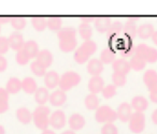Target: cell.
Segmentation results:
<instances>
[{
    "mask_svg": "<svg viewBox=\"0 0 157 134\" xmlns=\"http://www.w3.org/2000/svg\"><path fill=\"white\" fill-rule=\"evenodd\" d=\"M97 50V44L94 41H84L82 45L75 50L74 53V60L80 65H83L90 59L93 54H95Z\"/></svg>",
    "mask_w": 157,
    "mask_h": 134,
    "instance_id": "obj_1",
    "label": "cell"
},
{
    "mask_svg": "<svg viewBox=\"0 0 157 134\" xmlns=\"http://www.w3.org/2000/svg\"><path fill=\"white\" fill-rule=\"evenodd\" d=\"M50 107H48L45 105H40L39 107L36 108L33 114V122H35L36 127L38 129L42 130V131L48 129V125H50Z\"/></svg>",
    "mask_w": 157,
    "mask_h": 134,
    "instance_id": "obj_2",
    "label": "cell"
},
{
    "mask_svg": "<svg viewBox=\"0 0 157 134\" xmlns=\"http://www.w3.org/2000/svg\"><path fill=\"white\" fill-rule=\"evenodd\" d=\"M81 83V76L80 74H78L76 72L70 71L66 72L60 76L59 80V88L63 91H69L70 89H72L73 87L78 86Z\"/></svg>",
    "mask_w": 157,
    "mask_h": 134,
    "instance_id": "obj_3",
    "label": "cell"
},
{
    "mask_svg": "<svg viewBox=\"0 0 157 134\" xmlns=\"http://www.w3.org/2000/svg\"><path fill=\"white\" fill-rule=\"evenodd\" d=\"M135 55L141 57L146 63H154L157 61V50L145 43H141L136 46Z\"/></svg>",
    "mask_w": 157,
    "mask_h": 134,
    "instance_id": "obj_4",
    "label": "cell"
},
{
    "mask_svg": "<svg viewBox=\"0 0 157 134\" xmlns=\"http://www.w3.org/2000/svg\"><path fill=\"white\" fill-rule=\"evenodd\" d=\"M95 117H96V120L100 123H113L116 119H118L115 110L108 105L98 107Z\"/></svg>",
    "mask_w": 157,
    "mask_h": 134,
    "instance_id": "obj_5",
    "label": "cell"
},
{
    "mask_svg": "<svg viewBox=\"0 0 157 134\" xmlns=\"http://www.w3.org/2000/svg\"><path fill=\"white\" fill-rule=\"evenodd\" d=\"M129 130L135 134H140L145 129V116L143 113H132L129 119Z\"/></svg>",
    "mask_w": 157,
    "mask_h": 134,
    "instance_id": "obj_6",
    "label": "cell"
},
{
    "mask_svg": "<svg viewBox=\"0 0 157 134\" xmlns=\"http://www.w3.org/2000/svg\"><path fill=\"white\" fill-rule=\"evenodd\" d=\"M66 115L63 110H55L50 116V125L56 130L63 129L66 125Z\"/></svg>",
    "mask_w": 157,
    "mask_h": 134,
    "instance_id": "obj_7",
    "label": "cell"
},
{
    "mask_svg": "<svg viewBox=\"0 0 157 134\" xmlns=\"http://www.w3.org/2000/svg\"><path fill=\"white\" fill-rule=\"evenodd\" d=\"M116 114H117V118L120 119L123 122H128L129 119H130L131 115H132V107L129 103L127 102H123L118 105L117 110H116Z\"/></svg>",
    "mask_w": 157,
    "mask_h": 134,
    "instance_id": "obj_8",
    "label": "cell"
},
{
    "mask_svg": "<svg viewBox=\"0 0 157 134\" xmlns=\"http://www.w3.org/2000/svg\"><path fill=\"white\" fill-rule=\"evenodd\" d=\"M143 82L145 84L148 91H152L157 88V71L154 69H150L144 73Z\"/></svg>",
    "mask_w": 157,
    "mask_h": 134,
    "instance_id": "obj_9",
    "label": "cell"
},
{
    "mask_svg": "<svg viewBox=\"0 0 157 134\" xmlns=\"http://www.w3.org/2000/svg\"><path fill=\"white\" fill-rule=\"evenodd\" d=\"M9 43H10V48H12L15 52H18L21 50L23 47H24V37H23L22 33H20L18 31H15V32L11 33L9 38Z\"/></svg>",
    "mask_w": 157,
    "mask_h": 134,
    "instance_id": "obj_10",
    "label": "cell"
},
{
    "mask_svg": "<svg viewBox=\"0 0 157 134\" xmlns=\"http://www.w3.org/2000/svg\"><path fill=\"white\" fill-rule=\"evenodd\" d=\"M105 88V80L101 76H92L88 83V90L93 95H97L99 92H102Z\"/></svg>",
    "mask_w": 157,
    "mask_h": 134,
    "instance_id": "obj_11",
    "label": "cell"
},
{
    "mask_svg": "<svg viewBox=\"0 0 157 134\" xmlns=\"http://www.w3.org/2000/svg\"><path fill=\"white\" fill-rule=\"evenodd\" d=\"M112 68H113L114 72H116V73L124 74V75H127V74H128L129 72H130V70H131L129 61L126 60V59H124V58L116 59V60L112 63Z\"/></svg>",
    "mask_w": 157,
    "mask_h": 134,
    "instance_id": "obj_12",
    "label": "cell"
},
{
    "mask_svg": "<svg viewBox=\"0 0 157 134\" xmlns=\"http://www.w3.org/2000/svg\"><path fill=\"white\" fill-rule=\"evenodd\" d=\"M48 101L51 102V105L58 107V106H61L63 104H65V102L67 101V95L63 90H55L50 95V100Z\"/></svg>",
    "mask_w": 157,
    "mask_h": 134,
    "instance_id": "obj_13",
    "label": "cell"
},
{
    "mask_svg": "<svg viewBox=\"0 0 157 134\" xmlns=\"http://www.w3.org/2000/svg\"><path fill=\"white\" fill-rule=\"evenodd\" d=\"M130 105H131V107H132V110H135V112L143 113L144 110H147L148 102H147V100L144 97H142V95H136V97H133L132 100H131Z\"/></svg>",
    "mask_w": 157,
    "mask_h": 134,
    "instance_id": "obj_14",
    "label": "cell"
},
{
    "mask_svg": "<svg viewBox=\"0 0 157 134\" xmlns=\"http://www.w3.org/2000/svg\"><path fill=\"white\" fill-rule=\"evenodd\" d=\"M37 61L43 68L48 69L52 65L53 63V55L48 50H42L37 56Z\"/></svg>",
    "mask_w": 157,
    "mask_h": 134,
    "instance_id": "obj_15",
    "label": "cell"
},
{
    "mask_svg": "<svg viewBox=\"0 0 157 134\" xmlns=\"http://www.w3.org/2000/svg\"><path fill=\"white\" fill-rule=\"evenodd\" d=\"M154 32H155L154 26H153L152 24H150V23H145V24H142L138 27L137 35L140 39L147 40V39H150V38H152Z\"/></svg>",
    "mask_w": 157,
    "mask_h": 134,
    "instance_id": "obj_16",
    "label": "cell"
},
{
    "mask_svg": "<svg viewBox=\"0 0 157 134\" xmlns=\"http://www.w3.org/2000/svg\"><path fill=\"white\" fill-rule=\"evenodd\" d=\"M87 71L92 76H100L103 71V63L100 59H92L87 65Z\"/></svg>",
    "mask_w": 157,
    "mask_h": 134,
    "instance_id": "obj_17",
    "label": "cell"
},
{
    "mask_svg": "<svg viewBox=\"0 0 157 134\" xmlns=\"http://www.w3.org/2000/svg\"><path fill=\"white\" fill-rule=\"evenodd\" d=\"M59 75L57 74V72L55 71H50L46 72L45 76H44V83L48 89H55L57 86H59Z\"/></svg>",
    "mask_w": 157,
    "mask_h": 134,
    "instance_id": "obj_18",
    "label": "cell"
},
{
    "mask_svg": "<svg viewBox=\"0 0 157 134\" xmlns=\"http://www.w3.org/2000/svg\"><path fill=\"white\" fill-rule=\"evenodd\" d=\"M111 25L112 23L109 17L99 16V17H96V20H95V28L100 33H107L109 31Z\"/></svg>",
    "mask_w": 157,
    "mask_h": 134,
    "instance_id": "obj_19",
    "label": "cell"
},
{
    "mask_svg": "<svg viewBox=\"0 0 157 134\" xmlns=\"http://www.w3.org/2000/svg\"><path fill=\"white\" fill-rule=\"evenodd\" d=\"M69 125L72 131H78L81 130L85 125V119L82 115L80 114H73L69 119Z\"/></svg>",
    "mask_w": 157,
    "mask_h": 134,
    "instance_id": "obj_20",
    "label": "cell"
},
{
    "mask_svg": "<svg viewBox=\"0 0 157 134\" xmlns=\"http://www.w3.org/2000/svg\"><path fill=\"white\" fill-rule=\"evenodd\" d=\"M123 32L126 37H128L129 39H135L137 37L138 32V27L136 25V22L133 20H128L126 22V24L124 25V29H123Z\"/></svg>",
    "mask_w": 157,
    "mask_h": 134,
    "instance_id": "obj_21",
    "label": "cell"
},
{
    "mask_svg": "<svg viewBox=\"0 0 157 134\" xmlns=\"http://www.w3.org/2000/svg\"><path fill=\"white\" fill-rule=\"evenodd\" d=\"M16 117H17L18 121L22 122L23 125H28L31 120H33V114L26 107H20L16 110Z\"/></svg>",
    "mask_w": 157,
    "mask_h": 134,
    "instance_id": "obj_22",
    "label": "cell"
},
{
    "mask_svg": "<svg viewBox=\"0 0 157 134\" xmlns=\"http://www.w3.org/2000/svg\"><path fill=\"white\" fill-rule=\"evenodd\" d=\"M22 89L26 93H36V91L38 90V85L37 82L33 80V77H26L22 80Z\"/></svg>",
    "mask_w": 157,
    "mask_h": 134,
    "instance_id": "obj_23",
    "label": "cell"
},
{
    "mask_svg": "<svg viewBox=\"0 0 157 134\" xmlns=\"http://www.w3.org/2000/svg\"><path fill=\"white\" fill-rule=\"evenodd\" d=\"M7 91L12 95H16L22 90V80L17 77H11L7 83Z\"/></svg>",
    "mask_w": 157,
    "mask_h": 134,
    "instance_id": "obj_24",
    "label": "cell"
},
{
    "mask_svg": "<svg viewBox=\"0 0 157 134\" xmlns=\"http://www.w3.org/2000/svg\"><path fill=\"white\" fill-rule=\"evenodd\" d=\"M35 99L39 105H44L46 102L50 100V93H48V89L44 88V87H40L35 93Z\"/></svg>",
    "mask_w": 157,
    "mask_h": 134,
    "instance_id": "obj_25",
    "label": "cell"
},
{
    "mask_svg": "<svg viewBox=\"0 0 157 134\" xmlns=\"http://www.w3.org/2000/svg\"><path fill=\"white\" fill-rule=\"evenodd\" d=\"M23 50H24L25 52L29 55V57H30V58H37L38 54L40 53L38 43L36 41H31V40H30V41L25 42Z\"/></svg>",
    "mask_w": 157,
    "mask_h": 134,
    "instance_id": "obj_26",
    "label": "cell"
},
{
    "mask_svg": "<svg viewBox=\"0 0 157 134\" xmlns=\"http://www.w3.org/2000/svg\"><path fill=\"white\" fill-rule=\"evenodd\" d=\"M76 38H72V39H67V40H61L59 41V48L65 53H70L72 50H75L76 47Z\"/></svg>",
    "mask_w": 157,
    "mask_h": 134,
    "instance_id": "obj_27",
    "label": "cell"
},
{
    "mask_svg": "<svg viewBox=\"0 0 157 134\" xmlns=\"http://www.w3.org/2000/svg\"><path fill=\"white\" fill-rule=\"evenodd\" d=\"M57 37H58L59 41L75 38L76 37V29L73 28V27H65V28H61L60 30L57 32Z\"/></svg>",
    "mask_w": 157,
    "mask_h": 134,
    "instance_id": "obj_28",
    "label": "cell"
},
{
    "mask_svg": "<svg viewBox=\"0 0 157 134\" xmlns=\"http://www.w3.org/2000/svg\"><path fill=\"white\" fill-rule=\"evenodd\" d=\"M78 33H80L82 39H84V41H90L93 35L92 26L90 24H86V23H82L78 26Z\"/></svg>",
    "mask_w": 157,
    "mask_h": 134,
    "instance_id": "obj_29",
    "label": "cell"
},
{
    "mask_svg": "<svg viewBox=\"0 0 157 134\" xmlns=\"http://www.w3.org/2000/svg\"><path fill=\"white\" fill-rule=\"evenodd\" d=\"M129 63H130L131 69L135 70V71H138V72L142 71L146 65L145 60H143L141 57L137 56V55H133V56L131 57L130 60H129Z\"/></svg>",
    "mask_w": 157,
    "mask_h": 134,
    "instance_id": "obj_30",
    "label": "cell"
},
{
    "mask_svg": "<svg viewBox=\"0 0 157 134\" xmlns=\"http://www.w3.org/2000/svg\"><path fill=\"white\" fill-rule=\"evenodd\" d=\"M99 103H100L99 98L97 97V95H93V93H90L84 100V104L87 110H98Z\"/></svg>",
    "mask_w": 157,
    "mask_h": 134,
    "instance_id": "obj_31",
    "label": "cell"
},
{
    "mask_svg": "<svg viewBox=\"0 0 157 134\" xmlns=\"http://www.w3.org/2000/svg\"><path fill=\"white\" fill-rule=\"evenodd\" d=\"M123 29H124V25H123L121 22L112 23L109 31L107 32L108 39H112V38H114V37H117V35L123 31Z\"/></svg>",
    "mask_w": 157,
    "mask_h": 134,
    "instance_id": "obj_32",
    "label": "cell"
},
{
    "mask_svg": "<svg viewBox=\"0 0 157 134\" xmlns=\"http://www.w3.org/2000/svg\"><path fill=\"white\" fill-rule=\"evenodd\" d=\"M31 24L37 31H43L45 30V28H48V20L42 16H35L31 20Z\"/></svg>",
    "mask_w": 157,
    "mask_h": 134,
    "instance_id": "obj_33",
    "label": "cell"
},
{
    "mask_svg": "<svg viewBox=\"0 0 157 134\" xmlns=\"http://www.w3.org/2000/svg\"><path fill=\"white\" fill-rule=\"evenodd\" d=\"M61 27H63V20L58 16H52L48 20V28L50 30L58 32Z\"/></svg>",
    "mask_w": 157,
    "mask_h": 134,
    "instance_id": "obj_34",
    "label": "cell"
},
{
    "mask_svg": "<svg viewBox=\"0 0 157 134\" xmlns=\"http://www.w3.org/2000/svg\"><path fill=\"white\" fill-rule=\"evenodd\" d=\"M100 60L102 63H113L115 59V53L111 48H105L100 54Z\"/></svg>",
    "mask_w": 157,
    "mask_h": 134,
    "instance_id": "obj_35",
    "label": "cell"
},
{
    "mask_svg": "<svg viewBox=\"0 0 157 134\" xmlns=\"http://www.w3.org/2000/svg\"><path fill=\"white\" fill-rule=\"evenodd\" d=\"M30 70L35 75L40 76V77H41V76H45V74H46V69L42 67L37 60L33 61V62L30 63Z\"/></svg>",
    "mask_w": 157,
    "mask_h": 134,
    "instance_id": "obj_36",
    "label": "cell"
},
{
    "mask_svg": "<svg viewBox=\"0 0 157 134\" xmlns=\"http://www.w3.org/2000/svg\"><path fill=\"white\" fill-rule=\"evenodd\" d=\"M112 82H113V85H115L116 87H123L127 83V75L114 72L112 74Z\"/></svg>",
    "mask_w": 157,
    "mask_h": 134,
    "instance_id": "obj_37",
    "label": "cell"
},
{
    "mask_svg": "<svg viewBox=\"0 0 157 134\" xmlns=\"http://www.w3.org/2000/svg\"><path fill=\"white\" fill-rule=\"evenodd\" d=\"M11 25L15 30H23L26 27V20L22 16H13Z\"/></svg>",
    "mask_w": 157,
    "mask_h": 134,
    "instance_id": "obj_38",
    "label": "cell"
},
{
    "mask_svg": "<svg viewBox=\"0 0 157 134\" xmlns=\"http://www.w3.org/2000/svg\"><path fill=\"white\" fill-rule=\"evenodd\" d=\"M30 57H29V55L27 54L26 52H25L24 50H18L17 53H16V62L18 63L20 65H27V63L30 61Z\"/></svg>",
    "mask_w": 157,
    "mask_h": 134,
    "instance_id": "obj_39",
    "label": "cell"
},
{
    "mask_svg": "<svg viewBox=\"0 0 157 134\" xmlns=\"http://www.w3.org/2000/svg\"><path fill=\"white\" fill-rule=\"evenodd\" d=\"M115 95H116V86L115 85L110 84V85L105 86V88H103V90H102L103 98H105V99H111V98H113Z\"/></svg>",
    "mask_w": 157,
    "mask_h": 134,
    "instance_id": "obj_40",
    "label": "cell"
},
{
    "mask_svg": "<svg viewBox=\"0 0 157 134\" xmlns=\"http://www.w3.org/2000/svg\"><path fill=\"white\" fill-rule=\"evenodd\" d=\"M101 134H118V130L113 123H105L101 129Z\"/></svg>",
    "mask_w": 157,
    "mask_h": 134,
    "instance_id": "obj_41",
    "label": "cell"
},
{
    "mask_svg": "<svg viewBox=\"0 0 157 134\" xmlns=\"http://www.w3.org/2000/svg\"><path fill=\"white\" fill-rule=\"evenodd\" d=\"M10 50L9 39L6 37H0V55H5Z\"/></svg>",
    "mask_w": 157,
    "mask_h": 134,
    "instance_id": "obj_42",
    "label": "cell"
},
{
    "mask_svg": "<svg viewBox=\"0 0 157 134\" xmlns=\"http://www.w3.org/2000/svg\"><path fill=\"white\" fill-rule=\"evenodd\" d=\"M8 68V61L2 55H0V72L6 71Z\"/></svg>",
    "mask_w": 157,
    "mask_h": 134,
    "instance_id": "obj_43",
    "label": "cell"
},
{
    "mask_svg": "<svg viewBox=\"0 0 157 134\" xmlns=\"http://www.w3.org/2000/svg\"><path fill=\"white\" fill-rule=\"evenodd\" d=\"M9 110V101L0 100V114H3Z\"/></svg>",
    "mask_w": 157,
    "mask_h": 134,
    "instance_id": "obj_44",
    "label": "cell"
},
{
    "mask_svg": "<svg viewBox=\"0 0 157 134\" xmlns=\"http://www.w3.org/2000/svg\"><path fill=\"white\" fill-rule=\"evenodd\" d=\"M0 100L9 101V92L7 91V89L0 88Z\"/></svg>",
    "mask_w": 157,
    "mask_h": 134,
    "instance_id": "obj_45",
    "label": "cell"
},
{
    "mask_svg": "<svg viewBox=\"0 0 157 134\" xmlns=\"http://www.w3.org/2000/svg\"><path fill=\"white\" fill-rule=\"evenodd\" d=\"M13 16L11 15H0V25L1 24H6V23H11Z\"/></svg>",
    "mask_w": 157,
    "mask_h": 134,
    "instance_id": "obj_46",
    "label": "cell"
},
{
    "mask_svg": "<svg viewBox=\"0 0 157 134\" xmlns=\"http://www.w3.org/2000/svg\"><path fill=\"white\" fill-rule=\"evenodd\" d=\"M82 22L83 23H86V24H90L92 22H95V20H96V17H94V16L92 15H85V16H82Z\"/></svg>",
    "mask_w": 157,
    "mask_h": 134,
    "instance_id": "obj_47",
    "label": "cell"
},
{
    "mask_svg": "<svg viewBox=\"0 0 157 134\" xmlns=\"http://www.w3.org/2000/svg\"><path fill=\"white\" fill-rule=\"evenodd\" d=\"M150 100L153 102V103L157 104V88L152 91H150Z\"/></svg>",
    "mask_w": 157,
    "mask_h": 134,
    "instance_id": "obj_48",
    "label": "cell"
},
{
    "mask_svg": "<svg viewBox=\"0 0 157 134\" xmlns=\"http://www.w3.org/2000/svg\"><path fill=\"white\" fill-rule=\"evenodd\" d=\"M152 121L155 125H157V108L152 113Z\"/></svg>",
    "mask_w": 157,
    "mask_h": 134,
    "instance_id": "obj_49",
    "label": "cell"
},
{
    "mask_svg": "<svg viewBox=\"0 0 157 134\" xmlns=\"http://www.w3.org/2000/svg\"><path fill=\"white\" fill-rule=\"evenodd\" d=\"M151 39H152L153 43L157 46V30H155V32L153 33V35H152V38H151Z\"/></svg>",
    "mask_w": 157,
    "mask_h": 134,
    "instance_id": "obj_50",
    "label": "cell"
},
{
    "mask_svg": "<svg viewBox=\"0 0 157 134\" xmlns=\"http://www.w3.org/2000/svg\"><path fill=\"white\" fill-rule=\"evenodd\" d=\"M42 134H56L54 131H52V130H44V131H42Z\"/></svg>",
    "mask_w": 157,
    "mask_h": 134,
    "instance_id": "obj_51",
    "label": "cell"
},
{
    "mask_svg": "<svg viewBox=\"0 0 157 134\" xmlns=\"http://www.w3.org/2000/svg\"><path fill=\"white\" fill-rule=\"evenodd\" d=\"M0 134H6V130H5V128H3L1 125H0Z\"/></svg>",
    "mask_w": 157,
    "mask_h": 134,
    "instance_id": "obj_52",
    "label": "cell"
},
{
    "mask_svg": "<svg viewBox=\"0 0 157 134\" xmlns=\"http://www.w3.org/2000/svg\"><path fill=\"white\" fill-rule=\"evenodd\" d=\"M63 134H75L74 133V131H72V130H68V131H65Z\"/></svg>",
    "mask_w": 157,
    "mask_h": 134,
    "instance_id": "obj_53",
    "label": "cell"
},
{
    "mask_svg": "<svg viewBox=\"0 0 157 134\" xmlns=\"http://www.w3.org/2000/svg\"><path fill=\"white\" fill-rule=\"evenodd\" d=\"M0 31H1V25H0Z\"/></svg>",
    "mask_w": 157,
    "mask_h": 134,
    "instance_id": "obj_54",
    "label": "cell"
}]
</instances>
